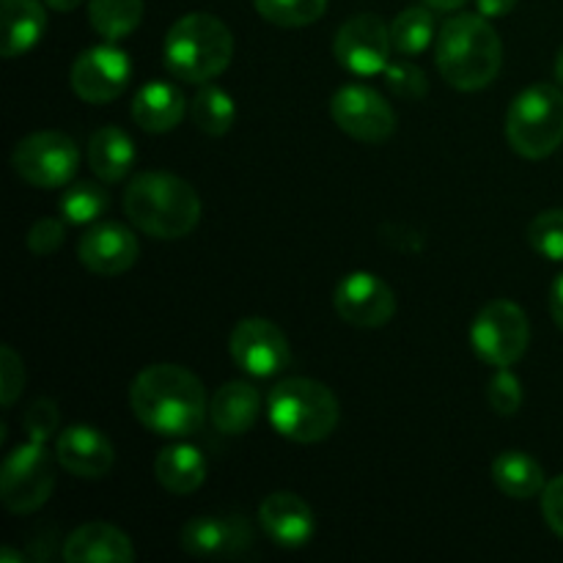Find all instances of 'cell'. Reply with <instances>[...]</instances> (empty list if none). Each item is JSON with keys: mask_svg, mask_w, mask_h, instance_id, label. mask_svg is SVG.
I'll return each instance as SVG.
<instances>
[{"mask_svg": "<svg viewBox=\"0 0 563 563\" xmlns=\"http://www.w3.org/2000/svg\"><path fill=\"white\" fill-rule=\"evenodd\" d=\"M130 407L143 427L163 438L196 434L209 412L201 379L174 363L143 368L130 388Z\"/></svg>", "mask_w": 563, "mask_h": 563, "instance_id": "obj_1", "label": "cell"}, {"mask_svg": "<svg viewBox=\"0 0 563 563\" xmlns=\"http://www.w3.org/2000/svg\"><path fill=\"white\" fill-rule=\"evenodd\" d=\"M124 212L132 225L157 240H181L201 220V198L190 181L165 170H146L130 181Z\"/></svg>", "mask_w": 563, "mask_h": 563, "instance_id": "obj_2", "label": "cell"}, {"mask_svg": "<svg viewBox=\"0 0 563 563\" xmlns=\"http://www.w3.org/2000/svg\"><path fill=\"white\" fill-rule=\"evenodd\" d=\"M504 44L484 14H456L440 27L438 69L449 86L478 91L498 77Z\"/></svg>", "mask_w": 563, "mask_h": 563, "instance_id": "obj_3", "label": "cell"}, {"mask_svg": "<svg viewBox=\"0 0 563 563\" xmlns=\"http://www.w3.org/2000/svg\"><path fill=\"white\" fill-rule=\"evenodd\" d=\"M234 58V36L229 25L212 14H185L165 36V66L185 82H207L229 69Z\"/></svg>", "mask_w": 563, "mask_h": 563, "instance_id": "obj_4", "label": "cell"}, {"mask_svg": "<svg viewBox=\"0 0 563 563\" xmlns=\"http://www.w3.org/2000/svg\"><path fill=\"white\" fill-rule=\"evenodd\" d=\"M269 423L295 443H319L339 427L341 407L328 385L308 377H289L267 396Z\"/></svg>", "mask_w": 563, "mask_h": 563, "instance_id": "obj_5", "label": "cell"}, {"mask_svg": "<svg viewBox=\"0 0 563 563\" xmlns=\"http://www.w3.org/2000/svg\"><path fill=\"white\" fill-rule=\"evenodd\" d=\"M506 137L526 159H544L563 143V91L537 82L517 93L506 113Z\"/></svg>", "mask_w": 563, "mask_h": 563, "instance_id": "obj_6", "label": "cell"}, {"mask_svg": "<svg viewBox=\"0 0 563 563\" xmlns=\"http://www.w3.org/2000/svg\"><path fill=\"white\" fill-rule=\"evenodd\" d=\"M55 467L53 456L47 454L44 443L31 440L27 445L11 451L0 473V495L3 506L11 515H31L44 506L53 495Z\"/></svg>", "mask_w": 563, "mask_h": 563, "instance_id": "obj_7", "label": "cell"}, {"mask_svg": "<svg viewBox=\"0 0 563 563\" xmlns=\"http://www.w3.org/2000/svg\"><path fill=\"white\" fill-rule=\"evenodd\" d=\"M471 341L476 355L495 368H509L526 355L531 328L528 317L517 302L495 300L478 311L473 322Z\"/></svg>", "mask_w": 563, "mask_h": 563, "instance_id": "obj_8", "label": "cell"}, {"mask_svg": "<svg viewBox=\"0 0 563 563\" xmlns=\"http://www.w3.org/2000/svg\"><path fill=\"white\" fill-rule=\"evenodd\" d=\"M16 176L27 185L55 190L64 187L80 168V148L64 132H33L16 143L11 154Z\"/></svg>", "mask_w": 563, "mask_h": 563, "instance_id": "obj_9", "label": "cell"}, {"mask_svg": "<svg viewBox=\"0 0 563 563\" xmlns=\"http://www.w3.org/2000/svg\"><path fill=\"white\" fill-rule=\"evenodd\" d=\"M330 115L341 132L361 143H383L396 132L394 108L368 86L341 88L330 102Z\"/></svg>", "mask_w": 563, "mask_h": 563, "instance_id": "obj_10", "label": "cell"}, {"mask_svg": "<svg viewBox=\"0 0 563 563\" xmlns=\"http://www.w3.org/2000/svg\"><path fill=\"white\" fill-rule=\"evenodd\" d=\"M390 27L377 14H357L335 33V58L355 75H377L390 64Z\"/></svg>", "mask_w": 563, "mask_h": 563, "instance_id": "obj_11", "label": "cell"}, {"mask_svg": "<svg viewBox=\"0 0 563 563\" xmlns=\"http://www.w3.org/2000/svg\"><path fill=\"white\" fill-rule=\"evenodd\" d=\"M231 357L253 377H273L289 366V341L275 322L262 317L242 319L231 333Z\"/></svg>", "mask_w": 563, "mask_h": 563, "instance_id": "obj_12", "label": "cell"}, {"mask_svg": "<svg viewBox=\"0 0 563 563\" xmlns=\"http://www.w3.org/2000/svg\"><path fill=\"white\" fill-rule=\"evenodd\" d=\"M130 75L132 66L124 49L104 44V47H91L77 55L71 66V88L82 102L104 104L126 91Z\"/></svg>", "mask_w": 563, "mask_h": 563, "instance_id": "obj_13", "label": "cell"}, {"mask_svg": "<svg viewBox=\"0 0 563 563\" xmlns=\"http://www.w3.org/2000/svg\"><path fill=\"white\" fill-rule=\"evenodd\" d=\"M333 306L355 328H385L396 313V295L379 275L352 273L335 286Z\"/></svg>", "mask_w": 563, "mask_h": 563, "instance_id": "obj_14", "label": "cell"}, {"mask_svg": "<svg viewBox=\"0 0 563 563\" xmlns=\"http://www.w3.org/2000/svg\"><path fill=\"white\" fill-rule=\"evenodd\" d=\"M137 253L141 247H137L135 234L121 223L93 225L77 245L82 267L91 269L93 275H104V278L126 273L137 262Z\"/></svg>", "mask_w": 563, "mask_h": 563, "instance_id": "obj_15", "label": "cell"}, {"mask_svg": "<svg viewBox=\"0 0 563 563\" xmlns=\"http://www.w3.org/2000/svg\"><path fill=\"white\" fill-rule=\"evenodd\" d=\"M253 531L245 517H192L181 528V548L196 559H218V555H236L251 548Z\"/></svg>", "mask_w": 563, "mask_h": 563, "instance_id": "obj_16", "label": "cell"}, {"mask_svg": "<svg viewBox=\"0 0 563 563\" xmlns=\"http://www.w3.org/2000/svg\"><path fill=\"white\" fill-rule=\"evenodd\" d=\"M258 522L278 548H302L313 537V511L300 495L273 493L258 506Z\"/></svg>", "mask_w": 563, "mask_h": 563, "instance_id": "obj_17", "label": "cell"}, {"mask_svg": "<svg viewBox=\"0 0 563 563\" xmlns=\"http://www.w3.org/2000/svg\"><path fill=\"white\" fill-rule=\"evenodd\" d=\"M60 465L77 478H102L113 467V443L93 427H69L55 443Z\"/></svg>", "mask_w": 563, "mask_h": 563, "instance_id": "obj_18", "label": "cell"}, {"mask_svg": "<svg viewBox=\"0 0 563 563\" xmlns=\"http://www.w3.org/2000/svg\"><path fill=\"white\" fill-rule=\"evenodd\" d=\"M69 563H126L135 559L130 537L110 522H86L64 544Z\"/></svg>", "mask_w": 563, "mask_h": 563, "instance_id": "obj_19", "label": "cell"}, {"mask_svg": "<svg viewBox=\"0 0 563 563\" xmlns=\"http://www.w3.org/2000/svg\"><path fill=\"white\" fill-rule=\"evenodd\" d=\"M262 412V394L251 383H225L209 405V418L223 434H245Z\"/></svg>", "mask_w": 563, "mask_h": 563, "instance_id": "obj_20", "label": "cell"}, {"mask_svg": "<svg viewBox=\"0 0 563 563\" xmlns=\"http://www.w3.org/2000/svg\"><path fill=\"white\" fill-rule=\"evenodd\" d=\"M0 25H3V58L27 53L42 38L47 14L38 0H0Z\"/></svg>", "mask_w": 563, "mask_h": 563, "instance_id": "obj_21", "label": "cell"}, {"mask_svg": "<svg viewBox=\"0 0 563 563\" xmlns=\"http://www.w3.org/2000/svg\"><path fill=\"white\" fill-rule=\"evenodd\" d=\"M185 115V97L170 82H148L132 99V119L146 132H170Z\"/></svg>", "mask_w": 563, "mask_h": 563, "instance_id": "obj_22", "label": "cell"}, {"mask_svg": "<svg viewBox=\"0 0 563 563\" xmlns=\"http://www.w3.org/2000/svg\"><path fill=\"white\" fill-rule=\"evenodd\" d=\"M154 476L168 493L190 495L207 482V460L192 445H168L154 460Z\"/></svg>", "mask_w": 563, "mask_h": 563, "instance_id": "obj_23", "label": "cell"}, {"mask_svg": "<svg viewBox=\"0 0 563 563\" xmlns=\"http://www.w3.org/2000/svg\"><path fill=\"white\" fill-rule=\"evenodd\" d=\"M135 163V143L119 126H102L93 132L88 143V165L102 181L113 185L132 170Z\"/></svg>", "mask_w": 563, "mask_h": 563, "instance_id": "obj_24", "label": "cell"}, {"mask_svg": "<svg viewBox=\"0 0 563 563\" xmlns=\"http://www.w3.org/2000/svg\"><path fill=\"white\" fill-rule=\"evenodd\" d=\"M493 478L504 495L515 500L537 498L544 489V471L526 451H504L493 462Z\"/></svg>", "mask_w": 563, "mask_h": 563, "instance_id": "obj_25", "label": "cell"}, {"mask_svg": "<svg viewBox=\"0 0 563 563\" xmlns=\"http://www.w3.org/2000/svg\"><path fill=\"white\" fill-rule=\"evenodd\" d=\"M88 20L108 42L130 36L143 20V0H88Z\"/></svg>", "mask_w": 563, "mask_h": 563, "instance_id": "obj_26", "label": "cell"}, {"mask_svg": "<svg viewBox=\"0 0 563 563\" xmlns=\"http://www.w3.org/2000/svg\"><path fill=\"white\" fill-rule=\"evenodd\" d=\"M190 115H192V121H196L198 130L207 132V135H212V137H218V135H225V132L234 126L236 108L223 88L203 86L201 91L196 93V99H192Z\"/></svg>", "mask_w": 563, "mask_h": 563, "instance_id": "obj_27", "label": "cell"}, {"mask_svg": "<svg viewBox=\"0 0 563 563\" xmlns=\"http://www.w3.org/2000/svg\"><path fill=\"white\" fill-rule=\"evenodd\" d=\"M390 38L401 55H418L434 38V14L427 5H410L390 25Z\"/></svg>", "mask_w": 563, "mask_h": 563, "instance_id": "obj_28", "label": "cell"}, {"mask_svg": "<svg viewBox=\"0 0 563 563\" xmlns=\"http://www.w3.org/2000/svg\"><path fill=\"white\" fill-rule=\"evenodd\" d=\"M267 22L280 27H302L322 20L328 0H253Z\"/></svg>", "mask_w": 563, "mask_h": 563, "instance_id": "obj_29", "label": "cell"}, {"mask_svg": "<svg viewBox=\"0 0 563 563\" xmlns=\"http://www.w3.org/2000/svg\"><path fill=\"white\" fill-rule=\"evenodd\" d=\"M110 198L104 192L102 185H93V181H80V185L69 187V190L60 196V212L69 223H91L99 214L108 209Z\"/></svg>", "mask_w": 563, "mask_h": 563, "instance_id": "obj_30", "label": "cell"}, {"mask_svg": "<svg viewBox=\"0 0 563 563\" xmlns=\"http://www.w3.org/2000/svg\"><path fill=\"white\" fill-rule=\"evenodd\" d=\"M528 242L537 253L563 262V209H548L528 225Z\"/></svg>", "mask_w": 563, "mask_h": 563, "instance_id": "obj_31", "label": "cell"}, {"mask_svg": "<svg viewBox=\"0 0 563 563\" xmlns=\"http://www.w3.org/2000/svg\"><path fill=\"white\" fill-rule=\"evenodd\" d=\"M385 82L390 91L401 99H423L429 93V80L423 69H418L410 60H396L385 69Z\"/></svg>", "mask_w": 563, "mask_h": 563, "instance_id": "obj_32", "label": "cell"}, {"mask_svg": "<svg viewBox=\"0 0 563 563\" xmlns=\"http://www.w3.org/2000/svg\"><path fill=\"white\" fill-rule=\"evenodd\" d=\"M487 401L498 416H515L522 405V385L509 368H498L487 388Z\"/></svg>", "mask_w": 563, "mask_h": 563, "instance_id": "obj_33", "label": "cell"}, {"mask_svg": "<svg viewBox=\"0 0 563 563\" xmlns=\"http://www.w3.org/2000/svg\"><path fill=\"white\" fill-rule=\"evenodd\" d=\"M22 385H25V366H22V357L16 355L14 346L3 344L0 346V401L3 407H14L16 396L22 394Z\"/></svg>", "mask_w": 563, "mask_h": 563, "instance_id": "obj_34", "label": "cell"}, {"mask_svg": "<svg viewBox=\"0 0 563 563\" xmlns=\"http://www.w3.org/2000/svg\"><path fill=\"white\" fill-rule=\"evenodd\" d=\"M22 427H25L27 440H38V443H47L49 434L58 427V407L49 399L33 401L31 410L22 418Z\"/></svg>", "mask_w": 563, "mask_h": 563, "instance_id": "obj_35", "label": "cell"}, {"mask_svg": "<svg viewBox=\"0 0 563 563\" xmlns=\"http://www.w3.org/2000/svg\"><path fill=\"white\" fill-rule=\"evenodd\" d=\"M66 234V225L55 218H42L31 225L27 231V247H31L36 256H49L60 247Z\"/></svg>", "mask_w": 563, "mask_h": 563, "instance_id": "obj_36", "label": "cell"}, {"mask_svg": "<svg viewBox=\"0 0 563 563\" xmlns=\"http://www.w3.org/2000/svg\"><path fill=\"white\" fill-rule=\"evenodd\" d=\"M542 515L550 531L563 539V476H555L553 482L544 484L542 489Z\"/></svg>", "mask_w": 563, "mask_h": 563, "instance_id": "obj_37", "label": "cell"}, {"mask_svg": "<svg viewBox=\"0 0 563 563\" xmlns=\"http://www.w3.org/2000/svg\"><path fill=\"white\" fill-rule=\"evenodd\" d=\"M478 14L489 16H506L517 5V0H476Z\"/></svg>", "mask_w": 563, "mask_h": 563, "instance_id": "obj_38", "label": "cell"}, {"mask_svg": "<svg viewBox=\"0 0 563 563\" xmlns=\"http://www.w3.org/2000/svg\"><path fill=\"white\" fill-rule=\"evenodd\" d=\"M550 313H553L555 324L563 330V275L553 284L550 289Z\"/></svg>", "mask_w": 563, "mask_h": 563, "instance_id": "obj_39", "label": "cell"}, {"mask_svg": "<svg viewBox=\"0 0 563 563\" xmlns=\"http://www.w3.org/2000/svg\"><path fill=\"white\" fill-rule=\"evenodd\" d=\"M423 3L438 11H456L460 5H465V0H423Z\"/></svg>", "mask_w": 563, "mask_h": 563, "instance_id": "obj_40", "label": "cell"}, {"mask_svg": "<svg viewBox=\"0 0 563 563\" xmlns=\"http://www.w3.org/2000/svg\"><path fill=\"white\" fill-rule=\"evenodd\" d=\"M44 3H47L49 9H55V11H71V9H77L82 0H44Z\"/></svg>", "mask_w": 563, "mask_h": 563, "instance_id": "obj_41", "label": "cell"}, {"mask_svg": "<svg viewBox=\"0 0 563 563\" xmlns=\"http://www.w3.org/2000/svg\"><path fill=\"white\" fill-rule=\"evenodd\" d=\"M555 80L563 86V47L559 49V58H555Z\"/></svg>", "mask_w": 563, "mask_h": 563, "instance_id": "obj_42", "label": "cell"}]
</instances>
